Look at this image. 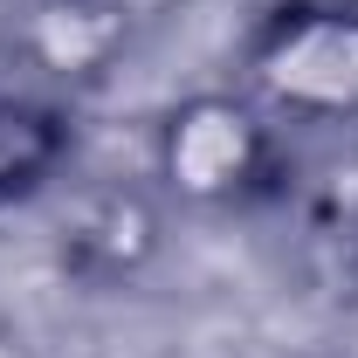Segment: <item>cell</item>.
Masks as SVG:
<instances>
[{
    "label": "cell",
    "instance_id": "cell-1",
    "mask_svg": "<svg viewBox=\"0 0 358 358\" xmlns=\"http://www.w3.org/2000/svg\"><path fill=\"white\" fill-rule=\"evenodd\" d=\"M152 173L179 207H200V214L248 207V200L275 193V179H282L275 117L248 90H193L159 117Z\"/></svg>",
    "mask_w": 358,
    "mask_h": 358
},
{
    "label": "cell",
    "instance_id": "cell-2",
    "mask_svg": "<svg viewBox=\"0 0 358 358\" xmlns=\"http://www.w3.org/2000/svg\"><path fill=\"white\" fill-rule=\"evenodd\" d=\"M248 96L289 124H358V0H275L241 48Z\"/></svg>",
    "mask_w": 358,
    "mask_h": 358
},
{
    "label": "cell",
    "instance_id": "cell-3",
    "mask_svg": "<svg viewBox=\"0 0 358 358\" xmlns=\"http://www.w3.org/2000/svg\"><path fill=\"white\" fill-rule=\"evenodd\" d=\"M138 28L117 0H0V48L14 69H28L48 90H90L103 83Z\"/></svg>",
    "mask_w": 358,
    "mask_h": 358
},
{
    "label": "cell",
    "instance_id": "cell-4",
    "mask_svg": "<svg viewBox=\"0 0 358 358\" xmlns=\"http://www.w3.org/2000/svg\"><path fill=\"white\" fill-rule=\"evenodd\" d=\"M152 248H159V207L138 186H90L62 214V234H55L62 275L96 282V289L131 282L138 268L152 262Z\"/></svg>",
    "mask_w": 358,
    "mask_h": 358
},
{
    "label": "cell",
    "instance_id": "cell-5",
    "mask_svg": "<svg viewBox=\"0 0 358 358\" xmlns=\"http://www.w3.org/2000/svg\"><path fill=\"white\" fill-rule=\"evenodd\" d=\"M296 234H303V255H310L317 275L331 289L358 296V145L331 152L324 166L303 173V186H296Z\"/></svg>",
    "mask_w": 358,
    "mask_h": 358
},
{
    "label": "cell",
    "instance_id": "cell-6",
    "mask_svg": "<svg viewBox=\"0 0 358 358\" xmlns=\"http://www.w3.org/2000/svg\"><path fill=\"white\" fill-rule=\"evenodd\" d=\"M69 145H76V131H69V110L55 96L0 83V207L35 200L48 179L62 173Z\"/></svg>",
    "mask_w": 358,
    "mask_h": 358
},
{
    "label": "cell",
    "instance_id": "cell-7",
    "mask_svg": "<svg viewBox=\"0 0 358 358\" xmlns=\"http://www.w3.org/2000/svg\"><path fill=\"white\" fill-rule=\"evenodd\" d=\"M117 7L131 14V28H138V35H145V28H159L166 14H179V0H117Z\"/></svg>",
    "mask_w": 358,
    "mask_h": 358
},
{
    "label": "cell",
    "instance_id": "cell-8",
    "mask_svg": "<svg viewBox=\"0 0 358 358\" xmlns=\"http://www.w3.org/2000/svg\"><path fill=\"white\" fill-rule=\"evenodd\" d=\"M0 358H28V352H21V338H14V331H0Z\"/></svg>",
    "mask_w": 358,
    "mask_h": 358
}]
</instances>
